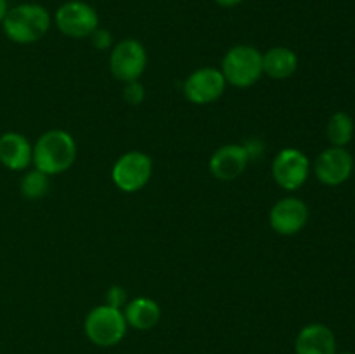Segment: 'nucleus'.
Wrapping results in <instances>:
<instances>
[{
  "label": "nucleus",
  "mask_w": 355,
  "mask_h": 354,
  "mask_svg": "<svg viewBox=\"0 0 355 354\" xmlns=\"http://www.w3.org/2000/svg\"><path fill=\"white\" fill-rule=\"evenodd\" d=\"M76 142L69 132L52 128L44 132L33 146L35 169L47 176H58L71 169L76 160Z\"/></svg>",
  "instance_id": "nucleus-1"
},
{
  "label": "nucleus",
  "mask_w": 355,
  "mask_h": 354,
  "mask_svg": "<svg viewBox=\"0 0 355 354\" xmlns=\"http://www.w3.org/2000/svg\"><path fill=\"white\" fill-rule=\"evenodd\" d=\"M52 23L49 10L40 3H19L3 17V33L14 44H35L45 37Z\"/></svg>",
  "instance_id": "nucleus-2"
},
{
  "label": "nucleus",
  "mask_w": 355,
  "mask_h": 354,
  "mask_svg": "<svg viewBox=\"0 0 355 354\" xmlns=\"http://www.w3.org/2000/svg\"><path fill=\"white\" fill-rule=\"evenodd\" d=\"M220 71L229 85L248 89L263 75L262 52L253 45H234L225 52Z\"/></svg>",
  "instance_id": "nucleus-3"
},
{
  "label": "nucleus",
  "mask_w": 355,
  "mask_h": 354,
  "mask_svg": "<svg viewBox=\"0 0 355 354\" xmlns=\"http://www.w3.org/2000/svg\"><path fill=\"white\" fill-rule=\"evenodd\" d=\"M85 335L99 347H113L127 335V319L121 309L110 304L94 307L85 318Z\"/></svg>",
  "instance_id": "nucleus-4"
},
{
  "label": "nucleus",
  "mask_w": 355,
  "mask_h": 354,
  "mask_svg": "<svg viewBox=\"0 0 355 354\" xmlns=\"http://www.w3.org/2000/svg\"><path fill=\"white\" fill-rule=\"evenodd\" d=\"M153 176L151 156L142 151H127L114 162L111 177L114 186L123 193H137Z\"/></svg>",
  "instance_id": "nucleus-5"
},
{
  "label": "nucleus",
  "mask_w": 355,
  "mask_h": 354,
  "mask_svg": "<svg viewBox=\"0 0 355 354\" xmlns=\"http://www.w3.org/2000/svg\"><path fill=\"white\" fill-rule=\"evenodd\" d=\"M55 26L69 38H87L99 28V16L90 3L69 0L55 10Z\"/></svg>",
  "instance_id": "nucleus-6"
},
{
  "label": "nucleus",
  "mask_w": 355,
  "mask_h": 354,
  "mask_svg": "<svg viewBox=\"0 0 355 354\" xmlns=\"http://www.w3.org/2000/svg\"><path fill=\"white\" fill-rule=\"evenodd\" d=\"M148 66L146 47L135 38H123L113 47L110 56V69L120 82L128 83L141 78Z\"/></svg>",
  "instance_id": "nucleus-7"
},
{
  "label": "nucleus",
  "mask_w": 355,
  "mask_h": 354,
  "mask_svg": "<svg viewBox=\"0 0 355 354\" xmlns=\"http://www.w3.org/2000/svg\"><path fill=\"white\" fill-rule=\"evenodd\" d=\"M311 176V160L297 148H284L272 162V177L279 187L297 191L307 183Z\"/></svg>",
  "instance_id": "nucleus-8"
},
{
  "label": "nucleus",
  "mask_w": 355,
  "mask_h": 354,
  "mask_svg": "<svg viewBox=\"0 0 355 354\" xmlns=\"http://www.w3.org/2000/svg\"><path fill=\"white\" fill-rule=\"evenodd\" d=\"M314 174L324 186H342L354 174V156L347 148L329 146L319 153L314 163Z\"/></svg>",
  "instance_id": "nucleus-9"
},
{
  "label": "nucleus",
  "mask_w": 355,
  "mask_h": 354,
  "mask_svg": "<svg viewBox=\"0 0 355 354\" xmlns=\"http://www.w3.org/2000/svg\"><path fill=\"white\" fill-rule=\"evenodd\" d=\"M225 85H227V82H225L220 69L214 68V66H205V68H198L196 71H193L184 80L182 89L184 96L191 103L210 104L220 99Z\"/></svg>",
  "instance_id": "nucleus-10"
},
{
  "label": "nucleus",
  "mask_w": 355,
  "mask_h": 354,
  "mask_svg": "<svg viewBox=\"0 0 355 354\" xmlns=\"http://www.w3.org/2000/svg\"><path fill=\"white\" fill-rule=\"evenodd\" d=\"M307 203L297 196L281 198L274 203L269 212V224L274 233L281 236H295L307 226L309 222Z\"/></svg>",
  "instance_id": "nucleus-11"
},
{
  "label": "nucleus",
  "mask_w": 355,
  "mask_h": 354,
  "mask_svg": "<svg viewBox=\"0 0 355 354\" xmlns=\"http://www.w3.org/2000/svg\"><path fill=\"white\" fill-rule=\"evenodd\" d=\"M250 160L252 158H250L245 144H225L211 155L208 167L215 179L234 180L245 172Z\"/></svg>",
  "instance_id": "nucleus-12"
},
{
  "label": "nucleus",
  "mask_w": 355,
  "mask_h": 354,
  "mask_svg": "<svg viewBox=\"0 0 355 354\" xmlns=\"http://www.w3.org/2000/svg\"><path fill=\"white\" fill-rule=\"evenodd\" d=\"M336 337L328 325L311 323L298 332L295 354H336Z\"/></svg>",
  "instance_id": "nucleus-13"
},
{
  "label": "nucleus",
  "mask_w": 355,
  "mask_h": 354,
  "mask_svg": "<svg viewBox=\"0 0 355 354\" xmlns=\"http://www.w3.org/2000/svg\"><path fill=\"white\" fill-rule=\"evenodd\" d=\"M33 162V146L19 132H6L0 135V163L6 169L19 172Z\"/></svg>",
  "instance_id": "nucleus-14"
},
{
  "label": "nucleus",
  "mask_w": 355,
  "mask_h": 354,
  "mask_svg": "<svg viewBox=\"0 0 355 354\" xmlns=\"http://www.w3.org/2000/svg\"><path fill=\"white\" fill-rule=\"evenodd\" d=\"M123 314L128 326L146 332V330L155 328L159 323V319H162V307L153 298L137 297L125 304Z\"/></svg>",
  "instance_id": "nucleus-15"
},
{
  "label": "nucleus",
  "mask_w": 355,
  "mask_h": 354,
  "mask_svg": "<svg viewBox=\"0 0 355 354\" xmlns=\"http://www.w3.org/2000/svg\"><path fill=\"white\" fill-rule=\"evenodd\" d=\"M263 75L272 80H286L298 69L297 52L288 47H272L262 54Z\"/></svg>",
  "instance_id": "nucleus-16"
},
{
  "label": "nucleus",
  "mask_w": 355,
  "mask_h": 354,
  "mask_svg": "<svg viewBox=\"0 0 355 354\" xmlns=\"http://www.w3.org/2000/svg\"><path fill=\"white\" fill-rule=\"evenodd\" d=\"M355 124L354 118L347 111H336L329 117L328 127H326V137L329 144L336 148H347L354 139Z\"/></svg>",
  "instance_id": "nucleus-17"
},
{
  "label": "nucleus",
  "mask_w": 355,
  "mask_h": 354,
  "mask_svg": "<svg viewBox=\"0 0 355 354\" xmlns=\"http://www.w3.org/2000/svg\"><path fill=\"white\" fill-rule=\"evenodd\" d=\"M21 194L28 200H40L51 189V176L40 172V170H31L21 179L19 184Z\"/></svg>",
  "instance_id": "nucleus-18"
},
{
  "label": "nucleus",
  "mask_w": 355,
  "mask_h": 354,
  "mask_svg": "<svg viewBox=\"0 0 355 354\" xmlns=\"http://www.w3.org/2000/svg\"><path fill=\"white\" fill-rule=\"evenodd\" d=\"M123 97L128 104L132 106H139V104L144 101L146 97V89L139 80H134V82L125 83V90H123Z\"/></svg>",
  "instance_id": "nucleus-19"
},
{
  "label": "nucleus",
  "mask_w": 355,
  "mask_h": 354,
  "mask_svg": "<svg viewBox=\"0 0 355 354\" xmlns=\"http://www.w3.org/2000/svg\"><path fill=\"white\" fill-rule=\"evenodd\" d=\"M90 40H92L94 47L99 49V51H106V49H110L111 45H113V37H111L110 31L104 30V28H97V30L90 35Z\"/></svg>",
  "instance_id": "nucleus-20"
},
{
  "label": "nucleus",
  "mask_w": 355,
  "mask_h": 354,
  "mask_svg": "<svg viewBox=\"0 0 355 354\" xmlns=\"http://www.w3.org/2000/svg\"><path fill=\"white\" fill-rule=\"evenodd\" d=\"M106 298H107V304L113 305V307L121 309V305L127 304V292H125L121 287H111L110 290H107Z\"/></svg>",
  "instance_id": "nucleus-21"
},
{
  "label": "nucleus",
  "mask_w": 355,
  "mask_h": 354,
  "mask_svg": "<svg viewBox=\"0 0 355 354\" xmlns=\"http://www.w3.org/2000/svg\"><path fill=\"white\" fill-rule=\"evenodd\" d=\"M214 2L220 7H236L245 2V0H214Z\"/></svg>",
  "instance_id": "nucleus-22"
},
{
  "label": "nucleus",
  "mask_w": 355,
  "mask_h": 354,
  "mask_svg": "<svg viewBox=\"0 0 355 354\" xmlns=\"http://www.w3.org/2000/svg\"><path fill=\"white\" fill-rule=\"evenodd\" d=\"M7 12H9V3H7V0H0V24H2Z\"/></svg>",
  "instance_id": "nucleus-23"
},
{
  "label": "nucleus",
  "mask_w": 355,
  "mask_h": 354,
  "mask_svg": "<svg viewBox=\"0 0 355 354\" xmlns=\"http://www.w3.org/2000/svg\"><path fill=\"white\" fill-rule=\"evenodd\" d=\"M336 354H354V353H349V351H345V353H336Z\"/></svg>",
  "instance_id": "nucleus-24"
}]
</instances>
